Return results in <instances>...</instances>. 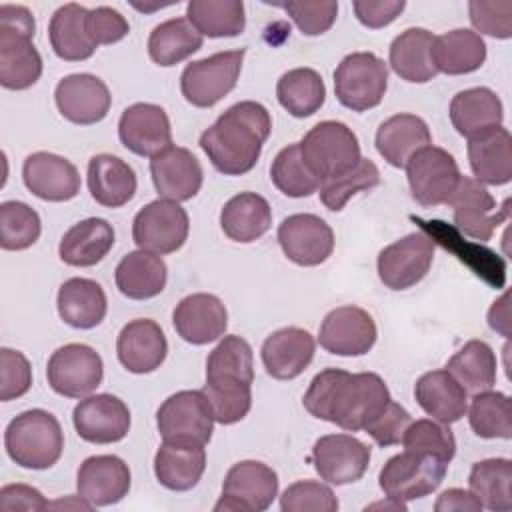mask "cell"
I'll return each mask as SVG.
<instances>
[{"label":"cell","instance_id":"44dd1931","mask_svg":"<svg viewBox=\"0 0 512 512\" xmlns=\"http://www.w3.org/2000/svg\"><path fill=\"white\" fill-rule=\"evenodd\" d=\"M118 138L132 154L154 158L172 146L170 118L158 104L136 102L120 116Z\"/></svg>","mask_w":512,"mask_h":512},{"label":"cell","instance_id":"8fae6325","mask_svg":"<svg viewBox=\"0 0 512 512\" xmlns=\"http://www.w3.org/2000/svg\"><path fill=\"white\" fill-rule=\"evenodd\" d=\"M404 168L412 198L424 208L448 204L462 176L454 156L432 144L418 150Z\"/></svg>","mask_w":512,"mask_h":512},{"label":"cell","instance_id":"5bb4252c","mask_svg":"<svg viewBox=\"0 0 512 512\" xmlns=\"http://www.w3.org/2000/svg\"><path fill=\"white\" fill-rule=\"evenodd\" d=\"M50 388L66 398L90 396L104 378L100 354L88 344H64L52 352L46 366Z\"/></svg>","mask_w":512,"mask_h":512},{"label":"cell","instance_id":"484cf974","mask_svg":"<svg viewBox=\"0 0 512 512\" xmlns=\"http://www.w3.org/2000/svg\"><path fill=\"white\" fill-rule=\"evenodd\" d=\"M150 174L158 196L172 202L192 200L204 180L198 158L182 146H170L150 158Z\"/></svg>","mask_w":512,"mask_h":512},{"label":"cell","instance_id":"f546056e","mask_svg":"<svg viewBox=\"0 0 512 512\" xmlns=\"http://www.w3.org/2000/svg\"><path fill=\"white\" fill-rule=\"evenodd\" d=\"M430 144L432 136L428 124L416 114H394L376 130V150L394 168H404L418 150Z\"/></svg>","mask_w":512,"mask_h":512},{"label":"cell","instance_id":"30bf717a","mask_svg":"<svg viewBox=\"0 0 512 512\" xmlns=\"http://www.w3.org/2000/svg\"><path fill=\"white\" fill-rule=\"evenodd\" d=\"M156 426L166 442L206 446L214 432V416L202 390H180L160 404Z\"/></svg>","mask_w":512,"mask_h":512},{"label":"cell","instance_id":"ba28073f","mask_svg":"<svg viewBox=\"0 0 512 512\" xmlns=\"http://www.w3.org/2000/svg\"><path fill=\"white\" fill-rule=\"evenodd\" d=\"M448 462L438 456L404 450L386 460L378 474L380 490L386 498L410 502L432 494L444 480Z\"/></svg>","mask_w":512,"mask_h":512},{"label":"cell","instance_id":"91938a15","mask_svg":"<svg viewBox=\"0 0 512 512\" xmlns=\"http://www.w3.org/2000/svg\"><path fill=\"white\" fill-rule=\"evenodd\" d=\"M352 8L362 26L378 30L392 24L406 8V2L404 0H356Z\"/></svg>","mask_w":512,"mask_h":512},{"label":"cell","instance_id":"1f68e13d","mask_svg":"<svg viewBox=\"0 0 512 512\" xmlns=\"http://www.w3.org/2000/svg\"><path fill=\"white\" fill-rule=\"evenodd\" d=\"M206 470V450L200 444L162 442L154 454L156 480L172 490H192Z\"/></svg>","mask_w":512,"mask_h":512},{"label":"cell","instance_id":"d6a6232c","mask_svg":"<svg viewBox=\"0 0 512 512\" xmlns=\"http://www.w3.org/2000/svg\"><path fill=\"white\" fill-rule=\"evenodd\" d=\"M134 168L112 154H96L88 162V190L90 196L106 208H120L136 194Z\"/></svg>","mask_w":512,"mask_h":512},{"label":"cell","instance_id":"ab89813d","mask_svg":"<svg viewBox=\"0 0 512 512\" xmlns=\"http://www.w3.org/2000/svg\"><path fill=\"white\" fill-rule=\"evenodd\" d=\"M502 120V100L486 86L460 90L450 102V122L464 138H470L486 128L500 126Z\"/></svg>","mask_w":512,"mask_h":512},{"label":"cell","instance_id":"f35d334b","mask_svg":"<svg viewBox=\"0 0 512 512\" xmlns=\"http://www.w3.org/2000/svg\"><path fill=\"white\" fill-rule=\"evenodd\" d=\"M272 226V208L268 200L256 192H240L232 196L220 210V228L234 242H254Z\"/></svg>","mask_w":512,"mask_h":512},{"label":"cell","instance_id":"9c48e42d","mask_svg":"<svg viewBox=\"0 0 512 512\" xmlns=\"http://www.w3.org/2000/svg\"><path fill=\"white\" fill-rule=\"evenodd\" d=\"M246 50H224L190 62L180 76V90L188 104L212 108L230 94L240 78Z\"/></svg>","mask_w":512,"mask_h":512},{"label":"cell","instance_id":"60d3db41","mask_svg":"<svg viewBox=\"0 0 512 512\" xmlns=\"http://www.w3.org/2000/svg\"><path fill=\"white\" fill-rule=\"evenodd\" d=\"M432 60L438 72L460 76L476 72L486 60V42L468 28H456L434 36Z\"/></svg>","mask_w":512,"mask_h":512},{"label":"cell","instance_id":"74e56055","mask_svg":"<svg viewBox=\"0 0 512 512\" xmlns=\"http://www.w3.org/2000/svg\"><path fill=\"white\" fill-rule=\"evenodd\" d=\"M168 280L166 262L152 252H128L116 266L114 282L122 296L130 300H148L158 296Z\"/></svg>","mask_w":512,"mask_h":512},{"label":"cell","instance_id":"4dcf8cb0","mask_svg":"<svg viewBox=\"0 0 512 512\" xmlns=\"http://www.w3.org/2000/svg\"><path fill=\"white\" fill-rule=\"evenodd\" d=\"M414 398L418 406L438 422H458L468 408V392L444 368L422 374L414 384Z\"/></svg>","mask_w":512,"mask_h":512},{"label":"cell","instance_id":"7402d4cb","mask_svg":"<svg viewBox=\"0 0 512 512\" xmlns=\"http://www.w3.org/2000/svg\"><path fill=\"white\" fill-rule=\"evenodd\" d=\"M58 112L72 124L90 126L106 118L112 96L104 80L94 74L64 76L54 90Z\"/></svg>","mask_w":512,"mask_h":512},{"label":"cell","instance_id":"2e32d148","mask_svg":"<svg viewBox=\"0 0 512 512\" xmlns=\"http://www.w3.org/2000/svg\"><path fill=\"white\" fill-rule=\"evenodd\" d=\"M434 260V238L422 230L384 246L378 254V278L390 290L416 286Z\"/></svg>","mask_w":512,"mask_h":512},{"label":"cell","instance_id":"816d5d0a","mask_svg":"<svg viewBox=\"0 0 512 512\" xmlns=\"http://www.w3.org/2000/svg\"><path fill=\"white\" fill-rule=\"evenodd\" d=\"M402 446L404 450L438 456L448 464L456 454V438L450 430V424L438 422L434 418L412 420L402 436Z\"/></svg>","mask_w":512,"mask_h":512},{"label":"cell","instance_id":"277c9868","mask_svg":"<svg viewBox=\"0 0 512 512\" xmlns=\"http://www.w3.org/2000/svg\"><path fill=\"white\" fill-rule=\"evenodd\" d=\"M36 22L20 4H0V84L26 90L42 76V56L34 46Z\"/></svg>","mask_w":512,"mask_h":512},{"label":"cell","instance_id":"7a4b0ae2","mask_svg":"<svg viewBox=\"0 0 512 512\" xmlns=\"http://www.w3.org/2000/svg\"><path fill=\"white\" fill-rule=\"evenodd\" d=\"M270 130L272 118L266 106L242 100L200 134V148L220 174L242 176L256 166Z\"/></svg>","mask_w":512,"mask_h":512},{"label":"cell","instance_id":"681fc988","mask_svg":"<svg viewBox=\"0 0 512 512\" xmlns=\"http://www.w3.org/2000/svg\"><path fill=\"white\" fill-rule=\"evenodd\" d=\"M378 182H380V172L376 164L368 158H360V162L348 172L334 176L330 180H324L320 184V190H318L320 202L328 210L340 212L354 194L372 190L374 186H378Z\"/></svg>","mask_w":512,"mask_h":512},{"label":"cell","instance_id":"5b68a950","mask_svg":"<svg viewBox=\"0 0 512 512\" xmlns=\"http://www.w3.org/2000/svg\"><path fill=\"white\" fill-rule=\"evenodd\" d=\"M4 448L12 462L28 470L52 468L64 450V432L54 414L32 408L12 418L4 430Z\"/></svg>","mask_w":512,"mask_h":512},{"label":"cell","instance_id":"7c38bea8","mask_svg":"<svg viewBox=\"0 0 512 512\" xmlns=\"http://www.w3.org/2000/svg\"><path fill=\"white\" fill-rule=\"evenodd\" d=\"M188 212L172 200H152L138 210L132 222V240L140 250L152 254H172L188 238Z\"/></svg>","mask_w":512,"mask_h":512},{"label":"cell","instance_id":"3957f363","mask_svg":"<svg viewBox=\"0 0 512 512\" xmlns=\"http://www.w3.org/2000/svg\"><path fill=\"white\" fill-rule=\"evenodd\" d=\"M254 354L252 346L236 334L224 336L206 360V384L202 388L214 422L236 424L252 408Z\"/></svg>","mask_w":512,"mask_h":512},{"label":"cell","instance_id":"be15d7a7","mask_svg":"<svg viewBox=\"0 0 512 512\" xmlns=\"http://www.w3.org/2000/svg\"><path fill=\"white\" fill-rule=\"evenodd\" d=\"M488 324L492 330L500 332L502 336H508L510 334V310H508V294L504 292L490 308L488 312Z\"/></svg>","mask_w":512,"mask_h":512},{"label":"cell","instance_id":"4fadbf2b","mask_svg":"<svg viewBox=\"0 0 512 512\" xmlns=\"http://www.w3.org/2000/svg\"><path fill=\"white\" fill-rule=\"evenodd\" d=\"M278 496V474L264 462H236L224 478L216 512H262Z\"/></svg>","mask_w":512,"mask_h":512},{"label":"cell","instance_id":"4316f807","mask_svg":"<svg viewBox=\"0 0 512 512\" xmlns=\"http://www.w3.org/2000/svg\"><path fill=\"white\" fill-rule=\"evenodd\" d=\"M116 354L132 374H150L166 360L168 342L162 328L150 318L130 320L118 334Z\"/></svg>","mask_w":512,"mask_h":512},{"label":"cell","instance_id":"e575fe53","mask_svg":"<svg viewBox=\"0 0 512 512\" xmlns=\"http://www.w3.org/2000/svg\"><path fill=\"white\" fill-rule=\"evenodd\" d=\"M56 306L60 318L78 330L96 328L108 310L104 288L90 278H70L60 284Z\"/></svg>","mask_w":512,"mask_h":512},{"label":"cell","instance_id":"bcb514c9","mask_svg":"<svg viewBox=\"0 0 512 512\" xmlns=\"http://www.w3.org/2000/svg\"><path fill=\"white\" fill-rule=\"evenodd\" d=\"M186 18L208 38L238 36L246 28L244 2L240 0H190Z\"/></svg>","mask_w":512,"mask_h":512},{"label":"cell","instance_id":"b9f144b4","mask_svg":"<svg viewBox=\"0 0 512 512\" xmlns=\"http://www.w3.org/2000/svg\"><path fill=\"white\" fill-rule=\"evenodd\" d=\"M202 34L188 18H170L154 26L148 36V56L158 66H174L202 48Z\"/></svg>","mask_w":512,"mask_h":512},{"label":"cell","instance_id":"6125c7cd","mask_svg":"<svg viewBox=\"0 0 512 512\" xmlns=\"http://www.w3.org/2000/svg\"><path fill=\"white\" fill-rule=\"evenodd\" d=\"M434 510L436 512H480L482 504L470 490L448 488L438 496Z\"/></svg>","mask_w":512,"mask_h":512},{"label":"cell","instance_id":"83f0119b","mask_svg":"<svg viewBox=\"0 0 512 512\" xmlns=\"http://www.w3.org/2000/svg\"><path fill=\"white\" fill-rule=\"evenodd\" d=\"M314 350L316 342L308 330L286 326L264 340L260 356L268 376L276 380H292L310 366Z\"/></svg>","mask_w":512,"mask_h":512},{"label":"cell","instance_id":"db71d44e","mask_svg":"<svg viewBox=\"0 0 512 512\" xmlns=\"http://www.w3.org/2000/svg\"><path fill=\"white\" fill-rule=\"evenodd\" d=\"M468 16L472 26L486 36L506 40L512 36V2H468ZM476 32V34H478Z\"/></svg>","mask_w":512,"mask_h":512},{"label":"cell","instance_id":"f5cc1de1","mask_svg":"<svg viewBox=\"0 0 512 512\" xmlns=\"http://www.w3.org/2000/svg\"><path fill=\"white\" fill-rule=\"evenodd\" d=\"M338 506L332 488L318 480H298L280 496L282 512H336Z\"/></svg>","mask_w":512,"mask_h":512},{"label":"cell","instance_id":"ffe728a7","mask_svg":"<svg viewBox=\"0 0 512 512\" xmlns=\"http://www.w3.org/2000/svg\"><path fill=\"white\" fill-rule=\"evenodd\" d=\"M78 436L90 444H114L130 430V410L118 396L90 394L72 412Z\"/></svg>","mask_w":512,"mask_h":512},{"label":"cell","instance_id":"cb8c5ba5","mask_svg":"<svg viewBox=\"0 0 512 512\" xmlns=\"http://www.w3.org/2000/svg\"><path fill=\"white\" fill-rule=\"evenodd\" d=\"M24 186L40 200L66 202L80 192L76 166L54 152H34L22 164Z\"/></svg>","mask_w":512,"mask_h":512},{"label":"cell","instance_id":"d6986e66","mask_svg":"<svg viewBox=\"0 0 512 512\" xmlns=\"http://www.w3.org/2000/svg\"><path fill=\"white\" fill-rule=\"evenodd\" d=\"M278 244L284 256L298 266H318L332 256L334 232L316 214H292L278 226Z\"/></svg>","mask_w":512,"mask_h":512},{"label":"cell","instance_id":"e0dca14e","mask_svg":"<svg viewBox=\"0 0 512 512\" xmlns=\"http://www.w3.org/2000/svg\"><path fill=\"white\" fill-rule=\"evenodd\" d=\"M312 464L324 482L352 484L366 474L370 448L352 434H326L314 442Z\"/></svg>","mask_w":512,"mask_h":512},{"label":"cell","instance_id":"f6af8a7d","mask_svg":"<svg viewBox=\"0 0 512 512\" xmlns=\"http://www.w3.org/2000/svg\"><path fill=\"white\" fill-rule=\"evenodd\" d=\"M468 486L482 508L508 512L512 508V462L508 458L476 462L470 470Z\"/></svg>","mask_w":512,"mask_h":512},{"label":"cell","instance_id":"6da1fadb","mask_svg":"<svg viewBox=\"0 0 512 512\" xmlns=\"http://www.w3.org/2000/svg\"><path fill=\"white\" fill-rule=\"evenodd\" d=\"M388 400L390 390L376 372L352 374L340 368H326L312 378L302 404L314 418L358 432Z\"/></svg>","mask_w":512,"mask_h":512},{"label":"cell","instance_id":"8d00e7d4","mask_svg":"<svg viewBox=\"0 0 512 512\" xmlns=\"http://www.w3.org/2000/svg\"><path fill=\"white\" fill-rule=\"evenodd\" d=\"M88 8L68 2L60 6L48 24V38L54 54L66 62L88 60L96 52V44L88 34Z\"/></svg>","mask_w":512,"mask_h":512},{"label":"cell","instance_id":"d590c367","mask_svg":"<svg viewBox=\"0 0 512 512\" xmlns=\"http://www.w3.org/2000/svg\"><path fill=\"white\" fill-rule=\"evenodd\" d=\"M434 34L426 28H406L388 50V64L396 76L412 84L430 82L438 70L432 60Z\"/></svg>","mask_w":512,"mask_h":512},{"label":"cell","instance_id":"9f6ffc18","mask_svg":"<svg viewBox=\"0 0 512 512\" xmlns=\"http://www.w3.org/2000/svg\"><path fill=\"white\" fill-rule=\"evenodd\" d=\"M410 422H412L410 412L390 398L380 408V412L364 426V430H366V434H370V438L378 446L388 448V446H396L402 442V436Z\"/></svg>","mask_w":512,"mask_h":512},{"label":"cell","instance_id":"680465c9","mask_svg":"<svg viewBox=\"0 0 512 512\" xmlns=\"http://www.w3.org/2000/svg\"><path fill=\"white\" fill-rule=\"evenodd\" d=\"M88 34L96 46L116 44L130 32L128 20L110 6H96L88 10Z\"/></svg>","mask_w":512,"mask_h":512},{"label":"cell","instance_id":"7dc6e473","mask_svg":"<svg viewBox=\"0 0 512 512\" xmlns=\"http://www.w3.org/2000/svg\"><path fill=\"white\" fill-rule=\"evenodd\" d=\"M272 184L288 198H306L320 190V178L306 164L300 144H288L282 148L270 166Z\"/></svg>","mask_w":512,"mask_h":512},{"label":"cell","instance_id":"52a82bcc","mask_svg":"<svg viewBox=\"0 0 512 512\" xmlns=\"http://www.w3.org/2000/svg\"><path fill=\"white\" fill-rule=\"evenodd\" d=\"M388 88V64L374 52H352L334 70V94L352 112L376 108Z\"/></svg>","mask_w":512,"mask_h":512},{"label":"cell","instance_id":"11a10c76","mask_svg":"<svg viewBox=\"0 0 512 512\" xmlns=\"http://www.w3.org/2000/svg\"><path fill=\"white\" fill-rule=\"evenodd\" d=\"M32 386V366L20 350L0 348V400L24 396Z\"/></svg>","mask_w":512,"mask_h":512},{"label":"cell","instance_id":"f907efd6","mask_svg":"<svg viewBox=\"0 0 512 512\" xmlns=\"http://www.w3.org/2000/svg\"><path fill=\"white\" fill-rule=\"evenodd\" d=\"M42 232L40 216L34 208L18 200L0 204V246L4 250H26Z\"/></svg>","mask_w":512,"mask_h":512},{"label":"cell","instance_id":"ac0fdd59","mask_svg":"<svg viewBox=\"0 0 512 512\" xmlns=\"http://www.w3.org/2000/svg\"><path fill=\"white\" fill-rule=\"evenodd\" d=\"M378 330L374 318L360 306H338L330 310L318 332L320 346L336 356H362L372 350Z\"/></svg>","mask_w":512,"mask_h":512},{"label":"cell","instance_id":"c3c4849f","mask_svg":"<svg viewBox=\"0 0 512 512\" xmlns=\"http://www.w3.org/2000/svg\"><path fill=\"white\" fill-rule=\"evenodd\" d=\"M468 422L476 436L480 438H512V414H510V398L504 392L484 390L472 394Z\"/></svg>","mask_w":512,"mask_h":512},{"label":"cell","instance_id":"9a60e30c","mask_svg":"<svg viewBox=\"0 0 512 512\" xmlns=\"http://www.w3.org/2000/svg\"><path fill=\"white\" fill-rule=\"evenodd\" d=\"M448 206L458 232L478 242L490 240L494 230L508 218V202L498 206L486 186L470 176H460Z\"/></svg>","mask_w":512,"mask_h":512},{"label":"cell","instance_id":"6f0895ef","mask_svg":"<svg viewBox=\"0 0 512 512\" xmlns=\"http://www.w3.org/2000/svg\"><path fill=\"white\" fill-rule=\"evenodd\" d=\"M282 8L304 36L328 32L338 16V2H286Z\"/></svg>","mask_w":512,"mask_h":512},{"label":"cell","instance_id":"603a6c76","mask_svg":"<svg viewBox=\"0 0 512 512\" xmlns=\"http://www.w3.org/2000/svg\"><path fill=\"white\" fill-rule=\"evenodd\" d=\"M172 324L184 342L202 346L224 336L228 328V312L216 294L196 292L176 304Z\"/></svg>","mask_w":512,"mask_h":512},{"label":"cell","instance_id":"836d02e7","mask_svg":"<svg viewBox=\"0 0 512 512\" xmlns=\"http://www.w3.org/2000/svg\"><path fill=\"white\" fill-rule=\"evenodd\" d=\"M114 246V228L104 218H86L68 228L58 244V256L64 264L88 268L104 260Z\"/></svg>","mask_w":512,"mask_h":512},{"label":"cell","instance_id":"7bdbcfd3","mask_svg":"<svg viewBox=\"0 0 512 512\" xmlns=\"http://www.w3.org/2000/svg\"><path fill=\"white\" fill-rule=\"evenodd\" d=\"M446 370L464 386L468 394L490 390L496 384V354L484 340H468L448 362Z\"/></svg>","mask_w":512,"mask_h":512},{"label":"cell","instance_id":"f1b7e54d","mask_svg":"<svg viewBox=\"0 0 512 512\" xmlns=\"http://www.w3.org/2000/svg\"><path fill=\"white\" fill-rule=\"evenodd\" d=\"M468 162L480 184H508L512 180V136L508 128L500 124L470 136Z\"/></svg>","mask_w":512,"mask_h":512},{"label":"cell","instance_id":"ee69618b","mask_svg":"<svg viewBox=\"0 0 512 512\" xmlns=\"http://www.w3.org/2000/svg\"><path fill=\"white\" fill-rule=\"evenodd\" d=\"M276 98L294 118H308L322 108L326 100V86L316 70L292 68L280 76L276 84Z\"/></svg>","mask_w":512,"mask_h":512},{"label":"cell","instance_id":"d4e9b609","mask_svg":"<svg viewBox=\"0 0 512 512\" xmlns=\"http://www.w3.org/2000/svg\"><path fill=\"white\" fill-rule=\"evenodd\" d=\"M132 474L128 464L114 454H98L86 458L76 474L78 494L94 508L118 504L128 496Z\"/></svg>","mask_w":512,"mask_h":512},{"label":"cell","instance_id":"94428289","mask_svg":"<svg viewBox=\"0 0 512 512\" xmlns=\"http://www.w3.org/2000/svg\"><path fill=\"white\" fill-rule=\"evenodd\" d=\"M48 500L42 492L28 484H6L0 490V508L10 510H44L48 508Z\"/></svg>","mask_w":512,"mask_h":512},{"label":"cell","instance_id":"8992f818","mask_svg":"<svg viewBox=\"0 0 512 512\" xmlns=\"http://www.w3.org/2000/svg\"><path fill=\"white\" fill-rule=\"evenodd\" d=\"M298 144L306 164L320 182L348 172L362 158L356 134L338 120L318 122Z\"/></svg>","mask_w":512,"mask_h":512}]
</instances>
